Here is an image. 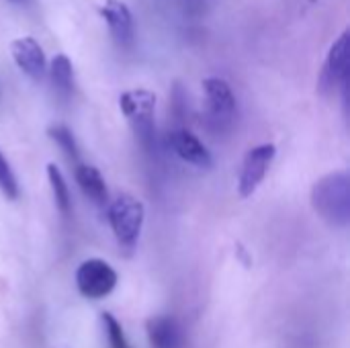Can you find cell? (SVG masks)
<instances>
[{
	"label": "cell",
	"mask_w": 350,
	"mask_h": 348,
	"mask_svg": "<svg viewBox=\"0 0 350 348\" xmlns=\"http://www.w3.org/2000/svg\"><path fill=\"white\" fill-rule=\"evenodd\" d=\"M314 211L334 228H347L350 222V174L336 170L312 187Z\"/></svg>",
	"instance_id": "1"
},
{
	"label": "cell",
	"mask_w": 350,
	"mask_h": 348,
	"mask_svg": "<svg viewBox=\"0 0 350 348\" xmlns=\"http://www.w3.org/2000/svg\"><path fill=\"white\" fill-rule=\"evenodd\" d=\"M121 113L131 123L139 144L146 150H152L154 146V109H156V94L146 88L125 90L119 96Z\"/></svg>",
	"instance_id": "2"
},
{
	"label": "cell",
	"mask_w": 350,
	"mask_h": 348,
	"mask_svg": "<svg viewBox=\"0 0 350 348\" xmlns=\"http://www.w3.org/2000/svg\"><path fill=\"white\" fill-rule=\"evenodd\" d=\"M144 217H146L144 203L131 195H121L119 199H115L111 203L109 224H111V230H113L119 246H123L125 250H131L137 244L142 226H144Z\"/></svg>",
	"instance_id": "3"
},
{
	"label": "cell",
	"mask_w": 350,
	"mask_h": 348,
	"mask_svg": "<svg viewBox=\"0 0 350 348\" xmlns=\"http://www.w3.org/2000/svg\"><path fill=\"white\" fill-rule=\"evenodd\" d=\"M203 92L207 101L205 121L207 127L215 133H224L234 123L236 113V98L230 84L221 78H207L203 80Z\"/></svg>",
	"instance_id": "4"
},
{
	"label": "cell",
	"mask_w": 350,
	"mask_h": 348,
	"mask_svg": "<svg viewBox=\"0 0 350 348\" xmlns=\"http://www.w3.org/2000/svg\"><path fill=\"white\" fill-rule=\"evenodd\" d=\"M117 285V273L113 267L100 258L84 260L76 271V287L88 299L107 297Z\"/></svg>",
	"instance_id": "5"
},
{
	"label": "cell",
	"mask_w": 350,
	"mask_h": 348,
	"mask_svg": "<svg viewBox=\"0 0 350 348\" xmlns=\"http://www.w3.org/2000/svg\"><path fill=\"white\" fill-rule=\"evenodd\" d=\"M275 154H277L275 144H262V146L248 150V154L244 156V162H242L240 178H238V193L242 199L252 197L256 193V189L265 180V176L275 160Z\"/></svg>",
	"instance_id": "6"
},
{
	"label": "cell",
	"mask_w": 350,
	"mask_h": 348,
	"mask_svg": "<svg viewBox=\"0 0 350 348\" xmlns=\"http://www.w3.org/2000/svg\"><path fill=\"white\" fill-rule=\"evenodd\" d=\"M347 78H349V33L345 31L328 49L324 70L320 76V88L324 92H330L338 84H347Z\"/></svg>",
	"instance_id": "7"
},
{
	"label": "cell",
	"mask_w": 350,
	"mask_h": 348,
	"mask_svg": "<svg viewBox=\"0 0 350 348\" xmlns=\"http://www.w3.org/2000/svg\"><path fill=\"white\" fill-rule=\"evenodd\" d=\"M100 16L107 21L111 37L119 47H131L133 43V16L125 2L121 0H107L100 6Z\"/></svg>",
	"instance_id": "8"
},
{
	"label": "cell",
	"mask_w": 350,
	"mask_h": 348,
	"mask_svg": "<svg viewBox=\"0 0 350 348\" xmlns=\"http://www.w3.org/2000/svg\"><path fill=\"white\" fill-rule=\"evenodd\" d=\"M14 64L23 74L33 80H41L45 74V53L33 37H18L10 43Z\"/></svg>",
	"instance_id": "9"
},
{
	"label": "cell",
	"mask_w": 350,
	"mask_h": 348,
	"mask_svg": "<svg viewBox=\"0 0 350 348\" xmlns=\"http://www.w3.org/2000/svg\"><path fill=\"white\" fill-rule=\"evenodd\" d=\"M170 146L180 160H185L187 164H193L195 168H211L213 164L209 150L201 144V139L195 133H191L185 127L174 129L170 133Z\"/></svg>",
	"instance_id": "10"
},
{
	"label": "cell",
	"mask_w": 350,
	"mask_h": 348,
	"mask_svg": "<svg viewBox=\"0 0 350 348\" xmlns=\"http://www.w3.org/2000/svg\"><path fill=\"white\" fill-rule=\"evenodd\" d=\"M148 338L152 348H183L180 326L170 316H156L148 320Z\"/></svg>",
	"instance_id": "11"
},
{
	"label": "cell",
	"mask_w": 350,
	"mask_h": 348,
	"mask_svg": "<svg viewBox=\"0 0 350 348\" xmlns=\"http://www.w3.org/2000/svg\"><path fill=\"white\" fill-rule=\"evenodd\" d=\"M76 183L82 189V193L98 207H105L109 203V191L105 185L103 174L90 166V164H76Z\"/></svg>",
	"instance_id": "12"
},
{
	"label": "cell",
	"mask_w": 350,
	"mask_h": 348,
	"mask_svg": "<svg viewBox=\"0 0 350 348\" xmlns=\"http://www.w3.org/2000/svg\"><path fill=\"white\" fill-rule=\"evenodd\" d=\"M49 76H51V84L57 90V94H62V96L72 94V90H74V70H72V62L68 59L66 53H57L51 59Z\"/></svg>",
	"instance_id": "13"
},
{
	"label": "cell",
	"mask_w": 350,
	"mask_h": 348,
	"mask_svg": "<svg viewBox=\"0 0 350 348\" xmlns=\"http://www.w3.org/2000/svg\"><path fill=\"white\" fill-rule=\"evenodd\" d=\"M47 180H49V187H51V193H53V201H55L59 213L62 215H70V211H72L70 191H68V185L64 180V174L59 172V168L53 162L47 164Z\"/></svg>",
	"instance_id": "14"
},
{
	"label": "cell",
	"mask_w": 350,
	"mask_h": 348,
	"mask_svg": "<svg viewBox=\"0 0 350 348\" xmlns=\"http://www.w3.org/2000/svg\"><path fill=\"white\" fill-rule=\"evenodd\" d=\"M47 135L59 146V150L68 156V160L70 162H74V164H80V154H78V146H76V139H74V135H72V131L66 127V125H51L49 129H47Z\"/></svg>",
	"instance_id": "15"
},
{
	"label": "cell",
	"mask_w": 350,
	"mask_h": 348,
	"mask_svg": "<svg viewBox=\"0 0 350 348\" xmlns=\"http://www.w3.org/2000/svg\"><path fill=\"white\" fill-rule=\"evenodd\" d=\"M100 320H103V326H105V332H107V338H109L111 348H131L129 347V343H127V338H125V334H123L121 324L115 320L113 314L105 312V314L100 316Z\"/></svg>",
	"instance_id": "16"
},
{
	"label": "cell",
	"mask_w": 350,
	"mask_h": 348,
	"mask_svg": "<svg viewBox=\"0 0 350 348\" xmlns=\"http://www.w3.org/2000/svg\"><path fill=\"white\" fill-rule=\"evenodd\" d=\"M0 191L4 193L6 199H16L18 197V185H16V176L12 174L6 158L0 152Z\"/></svg>",
	"instance_id": "17"
},
{
	"label": "cell",
	"mask_w": 350,
	"mask_h": 348,
	"mask_svg": "<svg viewBox=\"0 0 350 348\" xmlns=\"http://www.w3.org/2000/svg\"><path fill=\"white\" fill-rule=\"evenodd\" d=\"M8 2H14V4H23L25 0H8Z\"/></svg>",
	"instance_id": "18"
}]
</instances>
